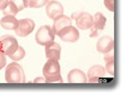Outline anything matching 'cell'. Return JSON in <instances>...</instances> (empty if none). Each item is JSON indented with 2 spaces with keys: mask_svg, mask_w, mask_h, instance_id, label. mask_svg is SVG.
<instances>
[{
  "mask_svg": "<svg viewBox=\"0 0 124 95\" xmlns=\"http://www.w3.org/2000/svg\"><path fill=\"white\" fill-rule=\"evenodd\" d=\"M57 35L61 38V40H63L64 42H69V43H75L79 39L78 30L71 25L63 28Z\"/></svg>",
  "mask_w": 124,
  "mask_h": 95,
  "instance_id": "8992f818",
  "label": "cell"
},
{
  "mask_svg": "<svg viewBox=\"0 0 124 95\" xmlns=\"http://www.w3.org/2000/svg\"><path fill=\"white\" fill-rule=\"evenodd\" d=\"M105 63V71L107 73H109L110 75H114V71H115V58H114V55H113L112 51L104 54V58H103Z\"/></svg>",
  "mask_w": 124,
  "mask_h": 95,
  "instance_id": "2e32d148",
  "label": "cell"
},
{
  "mask_svg": "<svg viewBox=\"0 0 124 95\" xmlns=\"http://www.w3.org/2000/svg\"><path fill=\"white\" fill-rule=\"evenodd\" d=\"M61 46L58 43H55V42H52V43L45 46V52L48 59L59 61L61 58Z\"/></svg>",
  "mask_w": 124,
  "mask_h": 95,
  "instance_id": "7c38bea8",
  "label": "cell"
},
{
  "mask_svg": "<svg viewBox=\"0 0 124 95\" xmlns=\"http://www.w3.org/2000/svg\"><path fill=\"white\" fill-rule=\"evenodd\" d=\"M19 20L16 19L15 16L4 15V17L0 20V25L5 30H15L18 27Z\"/></svg>",
  "mask_w": 124,
  "mask_h": 95,
  "instance_id": "9a60e30c",
  "label": "cell"
},
{
  "mask_svg": "<svg viewBox=\"0 0 124 95\" xmlns=\"http://www.w3.org/2000/svg\"><path fill=\"white\" fill-rule=\"evenodd\" d=\"M25 55H26V51H25V50L23 49V47L19 46V47L17 48V50L13 52V54L9 56V58H11L12 60H14V61H18V60L23 59L24 57H25Z\"/></svg>",
  "mask_w": 124,
  "mask_h": 95,
  "instance_id": "ac0fdd59",
  "label": "cell"
},
{
  "mask_svg": "<svg viewBox=\"0 0 124 95\" xmlns=\"http://www.w3.org/2000/svg\"><path fill=\"white\" fill-rule=\"evenodd\" d=\"M73 19L76 20V23L78 28L81 30L90 29L93 22V16L90 15L87 12H77L71 15Z\"/></svg>",
  "mask_w": 124,
  "mask_h": 95,
  "instance_id": "5b68a950",
  "label": "cell"
},
{
  "mask_svg": "<svg viewBox=\"0 0 124 95\" xmlns=\"http://www.w3.org/2000/svg\"><path fill=\"white\" fill-rule=\"evenodd\" d=\"M35 29V22L32 19H22L19 20L18 27L15 29V33L19 37L29 36Z\"/></svg>",
  "mask_w": 124,
  "mask_h": 95,
  "instance_id": "52a82bcc",
  "label": "cell"
},
{
  "mask_svg": "<svg viewBox=\"0 0 124 95\" xmlns=\"http://www.w3.org/2000/svg\"></svg>",
  "mask_w": 124,
  "mask_h": 95,
  "instance_id": "cb8c5ba5",
  "label": "cell"
},
{
  "mask_svg": "<svg viewBox=\"0 0 124 95\" xmlns=\"http://www.w3.org/2000/svg\"><path fill=\"white\" fill-rule=\"evenodd\" d=\"M68 82L69 83H86L87 77L82 70L75 68V69H71L69 72Z\"/></svg>",
  "mask_w": 124,
  "mask_h": 95,
  "instance_id": "4fadbf2b",
  "label": "cell"
},
{
  "mask_svg": "<svg viewBox=\"0 0 124 95\" xmlns=\"http://www.w3.org/2000/svg\"><path fill=\"white\" fill-rule=\"evenodd\" d=\"M113 48H114V41L109 36H103L97 41L96 50L101 54H107L113 51Z\"/></svg>",
  "mask_w": 124,
  "mask_h": 95,
  "instance_id": "8fae6325",
  "label": "cell"
},
{
  "mask_svg": "<svg viewBox=\"0 0 124 95\" xmlns=\"http://www.w3.org/2000/svg\"><path fill=\"white\" fill-rule=\"evenodd\" d=\"M105 73L106 71L104 67L99 65H95L93 66H91L87 72V82L96 83L99 81L100 78L105 76Z\"/></svg>",
  "mask_w": 124,
  "mask_h": 95,
  "instance_id": "30bf717a",
  "label": "cell"
},
{
  "mask_svg": "<svg viewBox=\"0 0 124 95\" xmlns=\"http://www.w3.org/2000/svg\"><path fill=\"white\" fill-rule=\"evenodd\" d=\"M34 82L35 83H44V82H46L45 81V77L44 78L43 77H37V78H35Z\"/></svg>",
  "mask_w": 124,
  "mask_h": 95,
  "instance_id": "603a6c76",
  "label": "cell"
},
{
  "mask_svg": "<svg viewBox=\"0 0 124 95\" xmlns=\"http://www.w3.org/2000/svg\"><path fill=\"white\" fill-rule=\"evenodd\" d=\"M19 47L17 40L12 36H3L0 39V51H1L5 56H10L17 50Z\"/></svg>",
  "mask_w": 124,
  "mask_h": 95,
  "instance_id": "277c9868",
  "label": "cell"
},
{
  "mask_svg": "<svg viewBox=\"0 0 124 95\" xmlns=\"http://www.w3.org/2000/svg\"><path fill=\"white\" fill-rule=\"evenodd\" d=\"M46 13L47 16L54 20L56 19L58 16L62 15L64 13V7L59 1H56V0H52V1H49L47 3V7H46Z\"/></svg>",
  "mask_w": 124,
  "mask_h": 95,
  "instance_id": "9c48e42d",
  "label": "cell"
},
{
  "mask_svg": "<svg viewBox=\"0 0 124 95\" xmlns=\"http://www.w3.org/2000/svg\"><path fill=\"white\" fill-rule=\"evenodd\" d=\"M71 25V20L69 16H66L64 14H62L60 16H58L56 19H54V24H53V27H52V29H53L55 35H57L59 32L67 27V26H70Z\"/></svg>",
  "mask_w": 124,
  "mask_h": 95,
  "instance_id": "5bb4252c",
  "label": "cell"
},
{
  "mask_svg": "<svg viewBox=\"0 0 124 95\" xmlns=\"http://www.w3.org/2000/svg\"><path fill=\"white\" fill-rule=\"evenodd\" d=\"M35 40L37 42V44L41 46H46L52 43V42H54L55 33L53 29H52V27L49 25H44L42 27H40L36 33Z\"/></svg>",
  "mask_w": 124,
  "mask_h": 95,
  "instance_id": "3957f363",
  "label": "cell"
},
{
  "mask_svg": "<svg viewBox=\"0 0 124 95\" xmlns=\"http://www.w3.org/2000/svg\"><path fill=\"white\" fill-rule=\"evenodd\" d=\"M5 80L8 83H24L25 73L23 67L16 62H11L5 69Z\"/></svg>",
  "mask_w": 124,
  "mask_h": 95,
  "instance_id": "7a4b0ae2",
  "label": "cell"
},
{
  "mask_svg": "<svg viewBox=\"0 0 124 95\" xmlns=\"http://www.w3.org/2000/svg\"><path fill=\"white\" fill-rule=\"evenodd\" d=\"M43 74L46 83L63 82V78L61 75V66L59 61L57 60L48 59L43 67Z\"/></svg>",
  "mask_w": 124,
  "mask_h": 95,
  "instance_id": "6da1fadb",
  "label": "cell"
},
{
  "mask_svg": "<svg viewBox=\"0 0 124 95\" xmlns=\"http://www.w3.org/2000/svg\"><path fill=\"white\" fill-rule=\"evenodd\" d=\"M106 24V18L104 17L102 13L97 12L95 13V15L93 16V22H92V26L90 28V35L89 37L93 38V37H97L98 35V31L103 30Z\"/></svg>",
  "mask_w": 124,
  "mask_h": 95,
  "instance_id": "ba28073f",
  "label": "cell"
},
{
  "mask_svg": "<svg viewBox=\"0 0 124 95\" xmlns=\"http://www.w3.org/2000/svg\"><path fill=\"white\" fill-rule=\"evenodd\" d=\"M6 66V56L2 51H0V69H2Z\"/></svg>",
  "mask_w": 124,
  "mask_h": 95,
  "instance_id": "44dd1931",
  "label": "cell"
},
{
  "mask_svg": "<svg viewBox=\"0 0 124 95\" xmlns=\"http://www.w3.org/2000/svg\"><path fill=\"white\" fill-rule=\"evenodd\" d=\"M104 5L109 11L113 12L115 9V0H104Z\"/></svg>",
  "mask_w": 124,
  "mask_h": 95,
  "instance_id": "ffe728a7",
  "label": "cell"
},
{
  "mask_svg": "<svg viewBox=\"0 0 124 95\" xmlns=\"http://www.w3.org/2000/svg\"><path fill=\"white\" fill-rule=\"evenodd\" d=\"M9 2L14 6L18 12L29 7V0H9Z\"/></svg>",
  "mask_w": 124,
  "mask_h": 95,
  "instance_id": "e0dca14e",
  "label": "cell"
},
{
  "mask_svg": "<svg viewBox=\"0 0 124 95\" xmlns=\"http://www.w3.org/2000/svg\"><path fill=\"white\" fill-rule=\"evenodd\" d=\"M9 3V0H0V10L3 11Z\"/></svg>",
  "mask_w": 124,
  "mask_h": 95,
  "instance_id": "7402d4cb",
  "label": "cell"
},
{
  "mask_svg": "<svg viewBox=\"0 0 124 95\" xmlns=\"http://www.w3.org/2000/svg\"><path fill=\"white\" fill-rule=\"evenodd\" d=\"M50 0H29V7L31 8H41L45 6Z\"/></svg>",
  "mask_w": 124,
  "mask_h": 95,
  "instance_id": "d6986e66",
  "label": "cell"
}]
</instances>
